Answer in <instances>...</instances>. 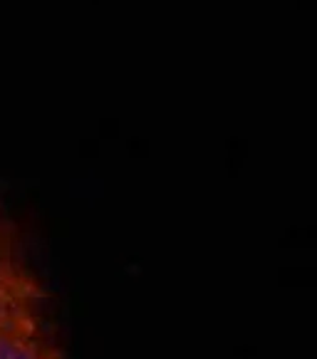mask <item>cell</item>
<instances>
[{"mask_svg": "<svg viewBox=\"0 0 317 359\" xmlns=\"http://www.w3.org/2000/svg\"><path fill=\"white\" fill-rule=\"evenodd\" d=\"M0 359H65L53 302L25 233L0 201Z\"/></svg>", "mask_w": 317, "mask_h": 359, "instance_id": "1", "label": "cell"}]
</instances>
